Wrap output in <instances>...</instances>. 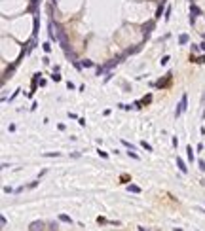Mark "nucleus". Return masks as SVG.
Returning <instances> with one entry per match:
<instances>
[{"instance_id": "obj_5", "label": "nucleus", "mask_w": 205, "mask_h": 231, "mask_svg": "<svg viewBox=\"0 0 205 231\" xmlns=\"http://www.w3.org/2000/svg\"><path fill=\"white\" fill-rule=\"evenodd\" d=\"M188 159H190V161H194V152H192V146H188Z\"/></svg>"}, {"instance_id": "obj_1", "label": "nucleus", "mask_w": 205, "mask_h": 231, "mask_svg": "<svg viewBox=\"0 0 205 231\" xmlns=\"http://www.w3.org/2000/svg\"><path fill=\"white\" fill-rule=\"evenodd\" d=\"M44 222H40V220H36V222H32L31 227H29V231H44Z\"/></svg>"}, {"instance_id": "obj_12", "label": "nucleus", "mask_w": 205, "mask_h": 231, "mask_svg": "<svg viewBox=\"0 0 205 231\" xmlns=\"http://www.w3.org/2000/svg\"><path fill=\"white\" fill-rule=\"evenodd\" d=\"M200 169H201V171H205V161H201V159H200Z\"/></svg>"}, {"instance_id": "obj_10", "label": "nucleus", "mask_w": 205, "mask_h": 231, "mask_svg": "<svg viewBox=\"0 0 205 231\" xmlns=\"http://www.w3.org/2000/svg\"><path fill=\"white\" fill-rule=\"evenodd\" d=\"M51 80H55V82H59V80H61V76H59V74H53V76H51Z\"/></svg>"}, {"instance_id": "obj_6", "label": "nucleus", "mask_w": 205, "mask_h": 231, "mask_svg": "<svg viewBox=\"0 0 205 231\" xmlns=\"http://www.w3.org/2000/svg\"><path fill=\"white\" fill-rule=\"evenodd\" d=\"M141 146H142V148H146V150H148V152H150V150H152V146L148 144V142H141Z\"/></svg>"}, {"instance_id": "obj_11", "label": "nucleus", "mask_w": 205, "mask_h": 231, "mask_svg": "<svg viewBox=\"0 0 205 231\" xmlns=\"http://www.w3.org/2000/svg\"><path fill=\"white\" fill-rule=\"evenodd\" d=\"M44 51H51V45L50 44H44Z\"/></svg>"}, {"instance_id": "obj_4", "label": "nucleus", "mask_w": 205, "mask_h": 231, "mask_svg": "<svg viewBox=\"0 0 205 231\" xmlns=\"http://www.w3.org/2000/svg\"><path fill=\"white\" fill-rule=\"evenodd\" d=\"M59 220L65 224H72V220H70V216H67V214H59Z\"/></svg>"}, {"instance_id": "obj_8", "label": "nucleus", "mask_w": 205, "mask_h": 231, "mask_svg": "<svg viewBox=\"0 0 205 231\" xmlns=\"http://www.w3.org/2000/svg\"><path fill=\"white\" fill-rule=\"evenodd\" d=\"M186 42H188V36H186V34H182V36H180V44H186Z\"/></svg>"}, {"instance_id": "obj_2", "label": "nucleus", "mask_w": 205, "mask_h": 231, "mask_svg": "<svg viewBox=\"0 0 205 231\" xmlns=\"http://www.w3.org/2000/svg\"><path fill=\"white\" fill-rule=\"evenodd\" d=\"M184 110H186V95H182V100H180V104H178V108H177V112H175V114L180 116Z\"/></svg>"}, {"instance_id": "obj_7", "label": "nucleus", "mask_w": 205, "mask_h": 231, "mask_svg": "<svg viewBox=\"0 0 205 231\" xmlns=\"http://www.w3.org/2000/svg\"><path fill=\"white\" fill-rule=\"evenodd\" d=\"M129 191H133V193H139V191H141V190H139V188H137V186H129Z\"/></svg>"}, {"instance_id": "obj_9", "label": "nucleus", "mask_w": 205, "mask_h": 231, "mask_svg": "<svg viewBox=\"0 0 205 231\" xmlns=\"http://www.w3.org/2000/svg\"><path fill=\"white\" fill-rule=\"evenodd\" d=\"M82 66H93V63L91 61H82Z\"/></svg>"}, {"instance_id": "obj_3", "label": "nucleus", "mask_w": 205, "mask_h": 231, "mask_svg": "<svg viewBox=\"0 0 205 231\" xmlns=\"http://www.w3.org/2000/svg\"><path fill=\"white\" fill-rule=\"evenodd\" d=\"M177 165H178V169H180V172H186V171H188L186 165H184V161H182L180 157H177Z\"/></svg>"}]
</instances>
